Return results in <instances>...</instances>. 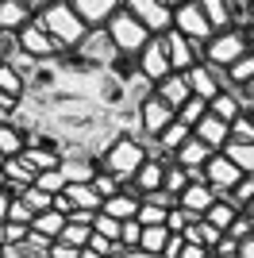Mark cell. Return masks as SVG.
Here are the masks:
<instances>
[{
	"instance_id": "6da1fadb",
	"label": "cell",
	"mask_w": 254,
	"mask_h": 258,
	"mask_svg": "<svg viewBox=\"0 0 254 258\" xmlns=\"http://www.w3.org/2000/svg\"><path fill=\"white\" fill-rule=\"evenodd\" d=\"M35 20H39V27L50 35V39L62 46V50H77V46H81V39L89 35L85 20L77 16L74 8H70V4H66V0H54L50 8H42Z\"/></svg>"
},
{
	"instance_id": "7a4b0ae2",
	"label": "cell",
	"mask_w": 254,
	"mask_h": 258,
	"mask_svg": "<svg viewBox=\"0 0 254 258\" xmlns=\"http://www.w3.org/2000/svg\"><path fill=\"white\" fill-rule=\"evenodd\" d=\"M143 162H147V143L143 139H131V135H119V139L108 143V151L96 158V170H108L116 173L119 181H135V173L143 170Z\"/></svg>"
},
{
	"instance_id": "3957f363",
	"label": "cell",
	"mask_w": 254,
	"mask_h": 258,
	"mask_svg": "<svg viewBox=\"0 0 254 258\" xmlns=\"http://www.w3.org/2000/svg\"><path fill=\"white\" fill-rule=\"evenodd\" d=\"M250 54V35L239 31V27H227V31H216L204 43V66H216V70H231L239 58Z\"/></svg>"
},
{
	"instance_id": "277c9868",
	"label": "cell",
	"mask_w": 254,
	"mask_h": 258,
	"mask_svg": "<svg viewBox=\"0 0 254 258\" xmlns=\"http://www.w3.org/2000/svg\"><path fill=\"white\" fill-rule=\"evenodd\" d=\"M104 31H108V39L116 43V50L123 54V58H135V54L143 50L150 39H154V35H150V31H147V27H143V23H139L127 8H119L116 16L104 23Z\"/></svg>"
},
{
	"instance_id": "5b68a950",
	"label": "cell",
	"mask_w": 254,
	"mask_h": 258,
	"mask_svg": "<svg viewBox=\"0 0 254 258\" xmlns=\"http://www.w3.org/2000/svg\"><path fill=\"white\" fill-rule=\"evenodd\" d=\"M135 108H139V131H143V139H158L162 131L177 119V112H173V108H169L154 89H150L147 97H139Z\"/></svg>"
},
{
	"instance_id": "8992f818",
	"label": "cell",
	"mask_w": 254,
	"mask_h": 258,
	"mask_svg": "<svg viewBox=\"0 0 254 258\" xmlns=\"http://www.w3.org/2000/svg\"><path fill=\"white\" fill-rule=\"evenodd\" d=\"M135 66H139V77H143L147 85H158V81H166V77L173 74L169 54H166V39H162V35H154V39H150V43L135 54Z\"/></svg>"
},
{
	"instance_id": "52a82bcc",
	"label": "cell",
	"mask_w": 254,
	"mask_h": 258,
	"mask_svg": "<svg viewBox=\"0 0 254 258\" xmlns=\"http://www.w3.org/2000/svg\"><path fill=\"white\" fill-rule=\"evenodd\" d=\"M123 8L135 16L150 35H166L173 27V8L166 0H123Z\"/></svg>"
},
{
	"instance_id": "ba28073f",
	"label": "cell",
	"mask_w": 254,
	"mask_h": 258,
	"mask_svg": "<svg viewBox=\"0 0 254 258\" xmlns=\"http://www.w3.org/2000/svg\"><path fill=\"white\" fill-rule=\"evenodd\" d=\"M162 39H166V54H169L173 74H185V70H193V66H201V62H204V43H197V39H185V35L173 31V27H169Z\"/></svg>"
},
{
	"instance_id": "9c48e42d",
	"label": "cell",
	"mask_w": 254,
	"mask_h": 258,
	"mask_svg": "<svg viewBox=\"0 0 254 258\" xmlns=\"http://www.w3.org/2000/svg\"><path fill=\"white\" fill-rule=\"evenodd\" d=\"M74 54H81L85 66H108V70H112V62H116V58H123V54L116 50V43L108 39L104 27H93V31L81 39V46H77Z\"/></svg>"
},
{
	"instance_id": "30bf717a",
	"label": "cell",
	"mask_w": 254,
	"mask_h": 258,
	"mask_svg": "<svg viewBox=\"0 0 254 258\" xmlns=\"http://www.w3.org/2000/svg\"><path fill=\"white\" fill-rule=\"evenodd\" d=\"M173 31H181L185 39H197V43H208L212 35V23L208 16L201 12V4L197 0H189V4H181V8H173Z\"/></svg>"
},
{
	"instance_id": "8fae6325",
	"label": "cell",
	"mask_w": 254,
	"mask_h": 258,
	"mask_svg": "<svg viewBox=\"0 0 254 258\" xmlns=\"http://www.w3.org/2000/svg\"><path fill=\"white\" fill-rule=\"evenodd\" d=\"M16 35H20V50L27 54V58H35V62H50V58L62 54V46H58L50 35L39 27V20H31L23 31H16Z\"/></svg>"
},
{
	"instance_id": "7c38bea8",
	"label": "cell",
	"mask_w": 254,
	"mask_h": 258,
	"mask_svg": "<svg viewBox=\"0 0 254 258\" xmlns=\"http://www.w3.org/2000/svg\"><path fill=\"white\" fill-rule=\"evenodd\" d=\"M243 177H246V173L239 170V166H235V162L227 158L223 151H216V154L208 158V166H204V181H208L216 193H231V189L243 181Z\"/></svg>"
},
{
	"instance_id": "4fadbf2b",
	"label": "cell",
	"mask_w": 254,
	"mask_h": 258,
	"mask_svg": "<svg viewBox=\"0 0 254 258\" xmlns=\"http://www.w3.org/2000/svg\"><path fill=\"white\" fill-rule=\"evenodd\" d=\"M185 77H189V89H193V97H201V100H216L227 89V77H223V70H216V66H193V70H185Z\"/></svg>"
},
{
	"instance_id": "5bb4252c",
	"label": "cell",
	"mask_w": 254,
	"mask_h": 258,
	"mask_svg": "<svg viewBox=\"0 0 254 258\" xmlns=\"http://www.w3.org/2000/svg\"><path fill=\"white\" fill-rule=\"evenodd\" d=\"M66 4H70V8L85 20L89 31H93V27H104V23L123 8V0H66Z\"/></svg>"
},
{
	"instance_id": "9a60e30c",
	"label": "cell",
	"mask_w": 254,
	"mask_h": 258,
	"mask_svg": "<svg viewBox=\"0 0 254 258\" xmlns=\"http://www.w3.org/2000/svg\"><path fill=\"white\" fill-rule=\"evenodd\" d=\"M216 197H220V193H216L208 181H189V185H185V193L177 197V205L185 208V212H193V216H204L212 205H216Z\"/></svg>"
},
{
	"instance_id": "2e32d148",
	"label": "cell",
	"mask_w": 254,
	"mask_h": 258,
	"mask_svg": "<svg viewBox=\"0 0 254 258\" xmlns=\"http://www.w3.org/2000/svg\"><path fill=\"white\" fill-rule=\"evenodd\" d=\"M193 135H197L201 143H208L212 151H223V147L231 143V123H223L220 116H212V112H208V116L193 127Z\"/></svg>"
},
{
	"instance_id": "e0dca14e",
	"label": "cell",
	"mask_w": 254,
	"mask_h": 258,
	"mask_svg": "<svg viewBox=\"0 0 254 258\" xmlns=\"http://www.w3.org/2000/svg\"><path fill=\"white\" fill-rule=\"evenodd\" d=\"M208 112H212V116H220L223 123H235V119L246 112V100H243V93H239V89H223L220 97L208 104Z\"/></svg>"
},
{
	"instance_id": "ac0fdd59",
	"label": "cell",
	"mask_w": 254,
	"mask_h": 258,
	"mask_svg": "<svg viewBox=\"0 0 254 258\" xmlns=\"http://www.w3.org/2000/svg\"><path fill=\"white\" fill-rule=\"evenodd\" d=\"M154 93H158V97L166 100V104L173 108V112H177V108H181L185 100L193 97V89H189V77H185V74H169L166 81H158V85H154Z\"/></svg>"
},
{
	"instance_id": "d6986e66",
	"label": "cell",
	"mask_w": 254,
	"mask_h": 258,
	"mask_svg": "<svg viewBox=\"0 0 254 258\" xmlns=\"http://www.w3.org/2000/svg\"><path fill=\"white\" fill-rule=\"evenodd\" d=\"M166 166H169V162L147 158V162H143V170L135 173V181H131V185H135V189H139V193H143V197L158 193V189H162V181H166Z\"/></svg>"
},
{
	"instance_id": "ffe728a7",
	"label": "cell",
	"mask_w": 254,
	"mask_h": 258,
	"mask_svg": "<svg viewBox=\"0 0 254 258\" xmlns=\"http://www.w3.org/2000/svg\"><path fill=\"white\" fill-rule=\"evenodd\" d=\"M35 20V12L23 0H0V31H23Z\"/></svg>"
},
{
	"instance_id": "44dd1931",
	"label": "cell",
	"mask_w": 254,
	"mask_h": 258,
	"mask_svg": "<svg viewBox=\"0 0 254 258\" xmlns=\"http://www.w3.org/2000/svg\"><path fill=\"white\" fill-rule=\"evenodd\" d=\"M66 224H70V216H62L58 208H50V212H39V216L31 220V231H35L39 239H46V243H54V239L66 231Z\"/></svg>"
},
{
	"instance_id": "7402d4cb",
	"label": "cell",
	"mask_w": 254,
	"mask_h": 258,
	"mask_svg": "<svg viewBox=\"0 0 254 258\" xmlns=\"http://www.w3.org/2000/svg\"><path fill=\"white\" fill-rule=\"evenodd\" d=\"M27 151V135H23L16 123H8V119H0V162L4 158H16V154Z\"/></svg>"
},
{
	"instance_id": "603a6c76",
	"label": "cell",
	"mask_w": 254,
	"mask_h": 258,
	"mask_svg": "<svg viewBox=\"0 0 254 258\" xmlns=\"http://www.w3.org/2000/svg\"><path fill=\"white\" fill-rule=\"evenodd\" d=\"M181 235H185V243H197V247H208V250H216V243L223 239V231H220V227H212L208 220H193V224L185 227Z\"/></svg>"
},
{
	"instance_id": "cb8c5ba5",
	"label": "cell",
	"mask_w": 254,
	"mask_h": 258,
	"mask_svg": "<svg viewBox=\"0 0 254 258\" xmlns=\"http://www.w3.org/2000/svg\"><path fill=\"white\" fill-rule=\"evenodd\" d=\"M100 212H108L112 220H119V224H123V220H135V216H139V197H131V193L119 189L116 197H108V201H104Z\"/></svg>"
},
{
	"instance_id": "d4e9b609",
	"label": "cell",
	"mask_w": 254,
	"mask_h": 258,
	"mask_svg": "<svg viewBox=\"0 0 254 258\" xmlns=\"http://www.w3.org/2000/svg\"><path fill=\"white\" fill-rule=\"evenodd\" d=\"M66 201H70V205L74 208H89V212H100V208H104V201H100V193H96L93 189V181L89 185H66Z\"/></svg>"
},
{
	"instance_id": "484cf974",
	"label": "cell",
	"mask_w": 254,
	"mask_h": 258,
	"mask_svg": "<svg viewBox=\"0 0 254 258\" xmlns=\"http://www.w3.org/2000/svg\"><path fill=\"white\" fill-rule=\"evenodd\" d=\"M189 139H193V127H189V123H185V119H173V123H169V127L162 131V135H158V139H154V143H158L162 151L177 154V151H181V147H185V143H189Z\"/></svg>"
},
{
	"instance_id": "4316f807",
	"label": "cell",
	"mask_w": 254,
	"mask_h": 258,
	"mask_svg": "<svg viewBox=\"0 0 254 258\" xmlns=\"http://www.w3.org/2000/svg\"><path fill=\"white\" fill-rule=\"evenodd\" d=\"M166 243H169V227H166V224H154V227H143L139 250H143V254H150V258H162Z\"/></svg>"
},
{
	"instance_id": "83f0119b",
	"label": "cell",
	"mask_w": 254,
	"mask_h": 258,
	"mask_svg": "<svg viewBox=\"0 0 254 258\" xmlns=\"http://www.w3.org/2000/svg\"><path fill=\"white\" fill-rule=\"evenodd\" d=\"M243 212V208H235L231 201H227V197H216V205L208 208V212H204V220H208L212 227H220V231H227V227L235 224V216Z\"/></svg>"
},
{
	"instance_id": "f1b7e54d",
	"label": "cell",
	"mask_w": 254,
	"mask_h": 258,
	"mask_svg": "<svg viewBox=\"0 0 254 258\" xmlns=\"http://www.w3.org/2000/svg\"><path fill=\"white\" fill-rule=\"evenodd\" d=\"M201 4V12L208 16L212 31H227L231 27V8H227V0H197Z\"/></svg>"
},
{
	"instance_id": "f546056e",
	"label": "cell",
	"mask_w": 254,
	"mask_h": 258,
	"mask_svg": "<svg viewBox=\"0 0 254 258\" xmlns=\"http://www.w3.org/2000/svg\"><path fill=\"white\" fill-rule=\"evenodd\" d=\"M62 173H66V181H74V185H89L96 177V158H89V162L62 158Z\"/></svg>"
},
{
	"instance_id": "4dcf8cb0",
	"label": "cell",
	"mask_w": 254,
	"mask_h": 258,
	"mask_svg": "<svg viewBox=\"0 0 254 258\" xmlns=\"http://www.w3.org/2000/svg\"><path fill=\"white\" fill-rule=\"evenodd\" d=\"M223 77H227V89H243V85H250V81H254V54L239 58L231 70H223Z\"/></svg>"
},
{
	"instance_id": "1f68e13d",
	"label": "cell",
	"mask_w": 254,
	"mask_h": 258,
	"mask_svg": "<svg viewBox=\"0 0 254 258\" xmlns=\"http://www.w3.org/2000/svg\"><path fill=\"white\" fill-rule=\"evenodd\" d=\"M0 93H12V97H23V93H27V77L12 62H0Z\"/></svg>"
},
{
	"instance_id": "d6a6232c",
	"label": "cell",
	"mask_w": 254,
	"mask_h": 258,
	"mask_svg": "<svg viewBox=\"0 0 254 258\" xmlns=\"http://www.w3.org/2000/svg\"><path fill=\"white\" fill-rule=\"evenodd\" d=\"M223 154H227V158H231L246 177H254V143H227Z\"/></svg>"
},
{
	"instance_id": "836d02e7",
	"label": "cell",
	"mask_w": 254,
	"mask_h": 258,
	"mask_svg": "<svg viewBox=\"0 0 254 258\" xmlns=\"http://www.w3.org/2000/svg\"><path fill=\"white\" fill-rule=\"evenodd\" d=\"M23 158L31 162L35 170H54V166H62V151H46V147H27L23 151Z\"/></svg>"
},
{
	"instance_id": "e575fe53",
	"label": "cell",
	"mask_w": 254,
	"mask_h": 258,
	"mask_svg": "<svg viewBox=\"0 0 254 258\" xmlns=\"http://www.w3.org/2000/svg\"><path fill=\"white\" fill-rule=\"evenodd\" d=\"M20 201L31 208L35 216H39V212H50V208H54V197L46 193V189H39V185H27V189L20 193Z\"/></svg>"
},
{
	"instance_id": "d590c367",
	"label": "cell",
	"mask_w": 254,
	"mask_h": 258,
	"mask_svg": "<svg viewBox=\"0 0 254 258\" xmlns=\"http://www.w3.org/2000/svg\"><path fill=\"white\" fill-rule=\"evenodd\" d=\"M189 181H193V177H189V170H181L177 162H169V166H166V181H162V189H166L169 197H181Z\"/></svg>"
},
{
	"instance_id": "8d00e7d4",
	"label": "cell",
	"mask_w": 254,
	"mask_h": 258,
	"mask_svg": "<svg viewBox=\"0 0 254 258\" xmlns=\"http://www.w3.org/2000/svg\"><path fill=\"white\" fill-rule=\"evenodd\" d=\"M166 216H169V208H162V205H154V201H150V197H143V201H139V224L143 227H154V224H166Z\"/></svg>"
},
{
	"instance_id": "74e56055",
	"label": "cell",
	"mask_w": 254,
	"mask_h": 258,
	"mask_svg": "<svg viewBox=\"0 0 254 258\" xmlns=\"http://www.w3.org/2000/svg\"><path fill=\"white\" fill-rule=\"evenodd\" d=\"M35 185H39V189H46V193L50 197H58V193H66V173H62V166H54V170H42L39 177H35Z\"/></svg>"
},
{
	"instance_id": "f35d334b",
	"label": "cell",
	"mask_w": 254,
	"mask_h": 258,
	"mask_svg": "<svg viewBox=\"0 0 254 258\" xmlns=\"http://www.w3.org/2000/svg\"><path fill=\"white\" fill-rule=\"evenodd\" d=\"M204 116H208V100H201V97H189L185 104L177 108V119H185L189 127H197Z\"/></svg>"
},
{
	"instance_id": "ab89813d",
	"label": "cell",
	"mask_w": 254,
	"mask_h": 258,
	"mask_svg": "<svg viewBox=\"0 0 254 258\" xmlns=\"http://www.w3.org/2000/svg\"><path fill=\"white\" fill-rule=\"evenodd\" d=\"M93 189L100 193V201H108V197H116L119 189H123V181H119L116 173H108V170H96V177H93Z\"/></svg>"
},
{
	"instance_id": "60d3db41",
	"label": "cell",
	"mask_w": 254,
	"mask_h": 258,
	"mask_svg": "<svg viewBox=\"0 0 254 258\" xmlns=\"http://www.w3.org/2000/svg\"><path fill=\"white\" fill-rule=\"evenodd\" d=\"M89 235H93V227H85V224H66V231L58 239L62 243H70V247H77V250H85L89 247Z\"/></svg>"
},
{
	"instance_id": "b9f144b4",
	"label": "cell",
	"mask_w": 254,
	"mask_h": 258,
	"mask_svg": "<svg viewBox=\"0 0 254 258\" xmlns=\"http://www.w3.org/2000/svg\"><path fill=\"white\" fill-rule=\"evenodd\" d=\"M139 239H143V224H139V220H123V224H119V247L139 250Z\"/></svg>"
},
{
	"instance_id": "7bdbcfd3",
	"label": "cell",
	"mask_w": 254,
	"mask_h": 258,
	"mask_svg": "<svg viewBox=\"0 0 254 258\" xmlns=\"http://www.w3.org/2000/svg\"><path fill=\"white\" fill-rule=\"evenodd\" d=\"M220 197H227V201H231L235 208H246V205L254 201V177H243V181L235 185L231 193H220Z\"/></svg>"
},
{
	"instance_id": "ee69618b",
	"label": "cell",
	"mask_w": 254,
	"mask_h": 258,
	"mask_svg": "<svg viewBox=\"0 0 254 258\" xmlns=\"http://www.w3.org/2000/svg\"><path fill=\"white\" fill-rule=\"evenodd\" d=\"M231 143H254V112H243L231 123Z\"/></svg>"
},
{
	"instance_id": "f6af8a7d",
	"label": "cell",
	"mask_w": 254,
	"mask_h": 258,
	"mask_svg": "<svg viewBox=\"0 0 254 258\" xmlns=\"http://www.w3.org/2000/svg\"><path fill=\"white\" fill-rule=\"evenodd\" d=\"M193 220H204V216H193V212H185L181 205H173V208H169V216H166V227L181 235V231H185V227H189Z\"/></svg>"
},
{
	"instance_id": "bcb514c9",
	"label": "cell",
	"mask_w": 254,
	"mask_h": 258,
	"mask_svg": "<svg viewBox=\"0 0 254 258\" xmlns=\"http://www.w3.org/2000/svg\"><path fill=\"white\" fill-rule=\"evenodd\" d=\"M93 231H96V235H108V239H116V243H119V220H112L108 212H96Z\"/></svg>"
},
{
	"instance_id": "7dc6e473",
	"label": "cell",
	"mask_w": 254,
	"mask_h": 258,
	"mask_svg": "<svg viewBox=\"0 0 254 258\" xmlns=\"http://www.w3.org/2000/svg\"><path fill=\"white\" fill-rule=\"evenodd\" d=\"M8 220H12V224H27V227H31L35 212H31V208H27V205H23L20 197H16V201H12V212H8Z\"/></svg>"
},
{
	"instance_id": "c3c4849f",
	"label": "cell",
	"mask_w": 254,
	"mask_h": 258,
	"mask_svg": "<svg viewBox=\"0 0 254 258\" xmlns=\"http://www.w3.org/2000/svg\"><path fill=\"white\" fill-rule=\"evenodd\" d=\"M216 258H239V239H231V235H223L220 243H216V250H212Z\"/></svg>"
},
{
	"instance_id": "681fc988",
	"label": "cell",
	"mask_w": 254,
	"mask_h": 258,
	"mask_svg": "<svg viewBox=\"0 0 254 258\" xmlns=\"http://www.w3.org/2000/svg\"><path fill=\"white\" fill-rule=\"evenodd\" d=\"M20 100H23V97H12V93H0V119H8V123H12V116H16V108H20Z\"/></svg>"
},
{
	"instance_id": "f907efd6",
	"label": "cell",
	"mask_w": 254,
	"mask_h": 258,
	"mask_svg": "<svg viewBox=\"0 0 254 258\" xmlns=\"http://www.w3.org/2000/svg\"><path fill=\"white\" fill-rule=\"evenodd\" d=\"M181 250H185V235H177V231H169V243H166V250H162V258H177Z\"/></svg>"
},
{
	"instance_id": "816d5d0a",
	"label": "cell",
	"mask_w": 254,
	"mask_h": 258,
	"mask_svg": "<svg viewBox=\"0 0 254 258\" xmlns=\"http://www.w3.org/2000/svg\"><path fill=\"white\" fill-rule=\"evenodd\" d=\"M177 258H216L208 247H197V243H185V250H181Z\"/></svg>"
},
{
	"instance_id": "f5cc1de1",
	"label": "cell",
	"mask_w": 254,
	"mask_h": 258,
	"mask_svg": "<svg viewBox=\"0 0 254 258\" xmlns=\"http://www.w3.org/2000/svg\"><path fill=\"white\" fill-rule=\"evenodd\" d=\"M93 220H96V212H89V208H74V212H70V224H85V227H93Z\"/></svg>"
},
{
	"instance_id": "db71d44e",
	"label": "cell",
	"mask_w": 254,
	"mask_h": 258,
	"mask_svg": "<svg viewBox=\"0 0 254 258\" xmlns=\"http://www.w3.org/2000/svg\"><path fill=\"white\" fill-rule=\"evenodd\" d=\"M12 201H16V197H12L8 189H0V224L8 220V212H12Z\"/></svg>"
},
{
	"instance_id": "11a10c76",
	"label": "cell",
	"mask_w": 254,
	"mask_h": 258,
	"mask_svg": "<svg viewBox=\"0 0 254 258\" xmlns=\"http://www.w3.org/2000/svg\"><path fill=\"white\" fill-rule=\"evenodd\" d=\"M239 93H243V100H246V112H254V81H250V85H243Z\"/></svg>"
},
{
	"instance_id": "9f6ffc18",
	"label": "cell",
	"mask_w": 254,
	"mask_h": 258,
	"mask_svg": "<svg viewBox=\"0 0 254 258\" xmlns=\"http://www.w3.org/2000/svg\"><path fill=\"white\" fill-rule=\"evenodd\" d=\"M23 4H27V8H31V12H35V16H39V12H42V8H50L54 0H23Z\"/></svg>"
},
{
	"instance_id": "6f0895ef",
	"label": "cell",
	"mask_w": 254,
	"mask_h": 258,
	"mask_svg": "<svg viewBox=\"0 0 254 258\" xmlns=\"http://www.w3.org/2000/svg\"><path fill=\"white\" fill-rule=\"evenodd\" d=\"M169 8H181V4H189V0H166Z\"/></svg>"
},
{
	"instance_id": "680465c9",
	"label": "cell",
	"mask_w": 254,
	"mask_h": 258,
	"mask_svg": "<svg viewBox=\"0 0 254 258\" xmlns=\"http://www.w3.org/2000/svg\"><path fill=\"white\" fill-rule=\"evenodd\" d=\"M243 212H246V216H250V220H254V201H250V205H246V208H243Z\"/></svg>"
},
{
	"instance_id": "91938a15",
	"label": "cell",
	"mask_w": 254,
	"mask_h": 258,
	"mask_svg": "<svg viewBox=\"0 0 254 258\" xmlns=\"http://www.w3.org/2000/svg\"><path fill=\"white\" fill-rule=\"evenodd\" d=\"M250 35H254V4H250Z\"/></svg>"
},
{
	"instance_id": "94428289",
	"label": "cell",
	"mask_w": 254,
	"mask_h": 258,
	"mask_svg": "<svg viewBox=\"0 0 254 258\" xmlns=\"http://www.w3.org/2000/svg\"><path fill=\"white\" fill-rule=\"evenodd\" d=\"M4 185H8V177H4V170H0V189H4Z\"/></svg>"
},
{
	"instance_id": "6125c7cd",
	"label": "cell",
	"mask_w": 254,
	"mask_h": 258,
	"mask_svg": "<svg viewBox=\"0 0 254 258\" xmlns=\"http://www.w3.org/2000/svg\"><path fill=\"white\" fill-rule=\"evenodd\" d=\"M250 54H254V35H250Z\"/></svg>"
},
{
	"instance_id": "be15d7a7",
	"label": "cell",
	"mask_w": 254,
	"mask_h": 258,
	"mask_svg": "<svg viewBox=\"0 0 254 258\" xmlns=\"http://www.w3.org/2000/svg\"><path fill=\"white\" fill-rule=\"evenodd\" d=\"M0 62H4V58H0Z\"/></svg>"
}]
</instances>
